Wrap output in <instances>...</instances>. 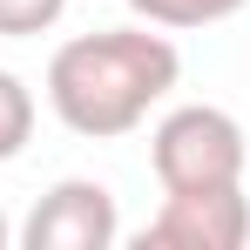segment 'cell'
<instances>
[{
	"label": "cell",
	"mask_w": 250,
	"mask_h": 250,
	"mask_svg": "<svg viewBox=\"0 0 250 250\" xmlns=\"http://www.w3.org/2000/svg\"><path fill=\"white\" fill-rule=\"evenodd\" d=\"M183 75V54L169 34L149 27H95L54 47L47 61V102L54 115L88 135V142H115L128 128L149 122V108L163 102Z\"/></svg>",
	"instance_id": "cell-1"
},
{
	"label": "cell",
	"mask_w": 250,
	"mask_h": 250,
	"mask_svg": "<svg viewBox=\"0 0 250 250\" xmlns=\"http://www.w3.org/2000/svg\"><path fill=\"white\" fill-rule=\"evenodd\" d=\"M149 163L163 189H223V183H244L250 142L244 122L230 108H209V102H183L169 108L156 135H149Z\"/></svg>",
	"instance_id": "cell-2"
},
{
	"label": "cell",
	"mask_w": 250,
	"mask_h": 250,
	"mask_svg": "<svg viewBox=\"0 0 250 250\" xmlns=\"http://www.w3.org/2000/svg\"><path fill=\"white\" fill-rule=\"evenodd\" d=\"M142 250H244L250 244V196L244 183L223 189H163V209L142 223Z\"/></svg>",
	"instance_id": "cell-3"
},
{
	"label": "cell",
	"mask_w": 250,
	"mask_h": 250,
	"mask_svg": "<svg viewBox=\"0 0 250 250\" xmlns=\"http://www.w3.org/2000/svg\"><path fill=\"white\" fill-rule=\"evenodd\" d=\"M115 237H122V209L108 196V183H95V176L54 183L34 203V216L21 223L27 250H108Z\"/></svg>",
	"instance_id": "cell-4"
},
{
	"label": "cell",
	"mask_w": 250,
	"mask_h": 250,
	"mask_svg": "<svg viewBox=\"0 0 250 250\" xmlns=\"http://www.w3.org/2000/svg\"><path fill=\"white\" fill-rule=\"evenodd\" d=\"M244 7L250 0H128V14L149 21V27H216Z\"/></svg>",
	"instance_id": "cell-5"
},
{
	"label": "cell",
	"mask_w": 250,
	"mask_h": 250,
	"mask_svg": "<svg viewBox=\"0 0 250 250\" xmlns=\"http://www.w3.org/2000/svg\"><path fill=\"white\" fill-rule=\"evenodd\" d=\"M27 135H34V95H27L21 75L0 68V163H14L27 149Z\"/></svg>",
	"instance_id": "cell-6"
},
{
	"label": "cell",
	"mask_w": 250,
	"mask_h": 250,
	"mask_svg": "<svg viewBox=\"0 0 250 250\" xmlns=\"http://www.w3.org/2000/svg\"><path fill=\"white\" fill-rule=\"evenodd\" d=\"M68 0H0V34L7 41H27V34H47L61 21Z\"/></svg>",
	"instance_id": "cell-7"
},
{
	"label": "cell",
	"mask_w": 250,
	"mask_h": 250,
	"mask_svg": "<svg viewBox=\"0 0 250 250\" xmlns=\"http://www.w3.org/2000/svg\"><path fill=\"white\" fill-rule=\"evenodd\" d=\"M7 244H14V223H7V209H0V250H7Z\"/></svg>",
	"instance_id": "cell-8"
}]
</instances>
